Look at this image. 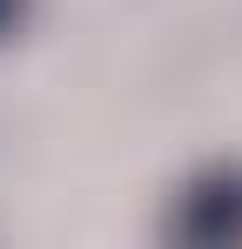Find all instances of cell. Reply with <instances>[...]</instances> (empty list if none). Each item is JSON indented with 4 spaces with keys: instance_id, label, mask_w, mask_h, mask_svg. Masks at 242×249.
Masks as SVG:
<instances>
[{
    "instance_id": "6da1fadb",
    "label": "cell",
    "mask_w": 242,
    "mask_h": 249,
    "mask_svg": "<svg viewBox=\"0 0 242 249\" xmlns=\"http://www.w3.org/2000/svg\"><path fill=\"white\" fill-rule=\"evenodd\" d=\"M168 236L175 243H242V162L202 168L195 182H182V196L168 202Z\"/></svg>"
},
{
    "instance_id": "7a4b0ae2",
    "label": "cell",
    "mask_w": 242,
    "mask_h": 249,
    "mask_svg": "<svg viewBox=\"0 0 242 249\" xmlns=\"http://www.w3.org/2000/svg\"><path fill=\"white\" fill-rule=\"evenodd\" d=\"M20 20H27V0H0V41H7Z\"/></svg>"
}]
</instances>
